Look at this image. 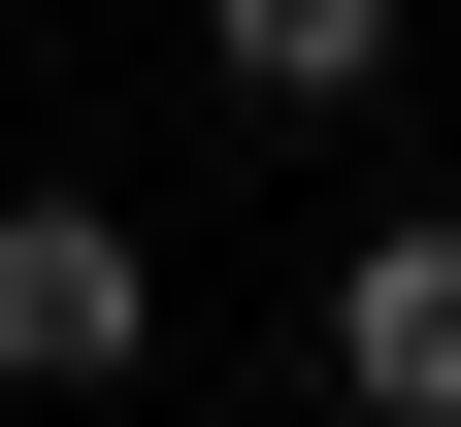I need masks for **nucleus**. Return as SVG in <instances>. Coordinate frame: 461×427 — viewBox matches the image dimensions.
<instances>
[{
  "label": "nucleus",
  "mask_w": 461,
  "mask_h": 427,
  "mask_svg": "<svg viewBox=\"0 0 461 427\" xmlns=\"http://www.w3.org/2000/svg\"><path fill=\"white\" fill-rule=\"evenodd\" d=\"M330 395H363V427H461V198L330 263Z\"/></svg>",
  "instance_id": "f03ea898"
},
{
  "label": "nucleus",
  "mask_w": 461,
  "mask_h": 427,
  "mask_svg": "<svg viewBox=\"0 0 461 427\" xmlns=\"http://www.w3.org/2000/svg\"><path fill=\"white\" fill-rule=\"evenodd\" d=\"M395 33H429V0H198V67L264 99V132H330V99H395Z\"/></svg>",
  "instance_id": "7ed1b4c3"
},
{
  "label": "nucleus",
  "mask_w": 461,
  "mask_h": 427,
  "mask_svg": "<svg viewBox=\"0 0 461 427\" xmlns=\"http://www.w3.org/2000/svg\"><path fill=\"white\" fill-rule=\"evenodd\" d=\"M165 361V263L99 198H0V427H67V395H132Z\"/></svg>",
  "instance_id": "f257e3e1"
}]
</instances>
